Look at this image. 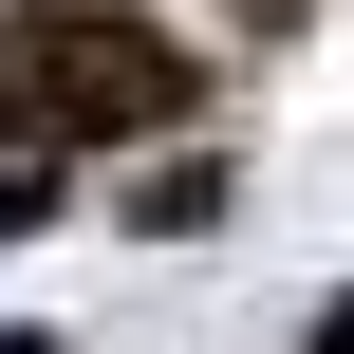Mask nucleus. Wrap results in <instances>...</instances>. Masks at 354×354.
I'll use <instances>...</instances> for the list:
<instances>
[{
  "label": "nucleus",
  "instance_id": "1",
  "mask_svg": "<svg viewBox=\"0 0 354 354\" xmlns=\"http://www.w3.org/2000/svg\"><path fill=\"white\" fill-rule=\"evenodd\" d=\"M187 112V56L112 0H19L0 19V131H149Z\"/></svg>",
  "mask_w": 354,
  "mask_h": 354
}]
</instances>
